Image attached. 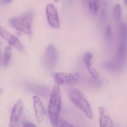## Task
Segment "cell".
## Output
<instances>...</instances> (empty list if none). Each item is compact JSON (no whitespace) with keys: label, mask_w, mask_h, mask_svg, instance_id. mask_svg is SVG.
Masks as SVG:
<instances>
[{"label":"cell","mask_w":127,"mask_h":127,"mask_svg":"<svg viewBox=\"0 0 127 127\" xmlns=\"http://www.w3.org/2000/svg\"><path fill=\"white\" fill-rule=\"evenodd\" d=\"M61 104L62 98L60 86L56 84L53 89L48 108L50 119L53 127H58Z\"/></svg>","instance_id":"cell-1"},{"label":"cell","mask_w":127,"mask_h":127,"mask_svg":"<svg viewBox=\"0 0 127 127\" xmlns=\"http://www.w3.org/2000/svg\"><path fill=\"white\" fill-rule=\"evenodd\" d=\"M34 12L30 10L21 16L11 18L9 20V25L15 29L27 34H32V24Z\"/></svg>","instance_id":"cell-2"},{"label":"cell","mask_w":127,"mask_h":127,"mask_svg":"<svg viewBox=\"0 0 127 127\" xmlns=\"http://www.w3.org/2000/svg\"><path fill=\"white\" fill-rule=\"evenodd\" d=\"M69 98L72 103L82 111L90 119L93 118V114L90 105L82 93L74 88H69L68 91Z\"/></svg>","instance_id":"cell-3"},{"label":"cell","mask_w":127,"mask_h":127,"mask_svg":"<svg viewBox=\"0 0 127 127\" xmlns=\"http://www.w3.org/2000/svg\"><path fill=\"white\" fill-rule=\"evenodd\" d=\"M51 75L56 84L59 85H73L77 83L80 78L79 74L76 73L53 72Z\"/></svg>","instance_id":"cell-4"},{"label":"cell","mask_w":127,"mask_h":127,"mask_svg":"<svg viewBox=\"0 0 127 127\" xmlns=\"http://www.w3.org/2000/svg\"><path fill=\"white\" fill-rule=\"evenodd\" d=\"M57 55L55 47L53 44L47 46L44 56V64L48 69L53 68L57 61Z\"/></svg>","instance_id":"cell-5"},{"label":"cell","mask_w":127,"mask_h":127,"mask_svg":"<svg viewBox=\"0 0 127 127\" xmlns=\"http://www.w3.org/2000/svg\"><path fill=\"white\" fill-rule=\"evenodd\" d=\"M46 14L50 26L54 29H58L59 27V20L58 11L55 6L52 4L47 5L46 7Z\"/></svg>","instance_id":"cell-6"},{"label":"cell","mask_w":127,"mask_h":127,"mask_svg":"<svg viewBox=\"0 0 127 127\" xmlns=\"http://www.w3.org/2000/svg\"><path fill=\"white\" fill-rule=\"evenodd\" d=\"M0 35L8 41L10 45L14 47L18 50L20 51L24 50V46L19 39L1 27L0 28Z\"/></svg>","instance_id":"cell-7"},{"label":"cell","mask_w":127,"mask_h":127,"mask_svg":"<svg viewBox=\"0 0 127 127\" xmlns=\"http://www.w3.org/2000/svg\"><path fill=\"white\" fill-rule=\"evenodd\" d=\"M33 101L37 121L38 123H41L44 120L46 115L44 106L40 99L36 96H33Z\"/></svg>","instance_id":"cell-8"},{"label":"cell","mask_w":127,"mask_h":127,"mask_svg":"<svg viewBox=\"0 0 127 127\" xmlns=\"http://www.w3.org/2000/svg\"><path fill=\"white\" fill-rule=\"evenodd\" d=\"M24 105L21 99H18L15 104L10 119L19 120L23 109Z\"/></svg>","instance_id":"cell-9"},{"label":"cell","mask_w":127,"mask_h":127,"mask_svg":"<svg viewBox=\"0 0 127 127\" xmlns=\"http://www.w3.org/2000/svg\"><path fill=\"white\" fill-rule=\"evenodd\" d=\"M99 121L100 127H114L113 121L107 114H100Z\"/></svg>","instance_id":"cell-10"},{"label":"cell","mask_w":127,"mask_h":127,"mask_svg":"<svg viewBox=\"0 0 127 127\" xmlns=\"http://www.w3.org/2000/svg\"><path fill=\"white\" fill-rule=\"evenodd\" d=\"M100 6L99 1L98 0H90L88 2V7L91 12L94 14H96Z\"/></svg>","instance_id":"cell-11"},{"label":"cell","mask_w":127,"mask_h":127,"mask_svg":"<svg viewBox=\"0 0 127 127\" xmlns=\"http://www.w3.org/2000/svg\"><path fill=\"white\" fill-rule=\"evenodd\" d=\"M11 49L10 47H7L5 48L4 55V65L5 66L8 65L11 58Z\"/></svg>","instance_id":"cell-12"},{"label":"cell","mask_w":127,"mask_h":127,"mask_svg":"<svg viewBox=\"0 0 127 127\" xmlns=\"http://www.w3.org/2000/svg\"><path fill=\"white\" fill-rule=\"evenodd\" d=\"M113 15L114 18L116 21L120 20L122 15V7L120 4H117L114 8Z\"/></svg>","instance_id":"cell-13"},{"label":"cell","mask_w":127,"mask_h":127,"mask_svg":"<svg viewBox=\"0 0 127 127\" xmlns=\"http://www.w3.org/2000/svg\"><path fill=\"white\" fill-rule=\"evenodd\" d=\"M87 69L88 70L91 76L95 79H97L99 76V74L96 69L92 66V64L86 65Z\"/></svg>","instance_id":"cell-14"},{"label":"cell","mask_w":127,"mask_h":127,"mask_svg":"<svg viewBox=\"0 0 127 127\" xmlns=\"http://www.w3.org/2000/svg\"><path fill=\"white\" fill-rule=\"evenodd\" d=\"M120 34L123 42L126 41L127 38V28L126 24L123 23L120 27Z\"/></svg>","instance_id":"cell-15"},{"label":"cell","mask_w":127,"mask_h":127,"mask_svg":"<svg viewBox=\"0 0 127 127\" xmlns=\"http://www.w3.org/2000/svg\"><path fill=\"white\" fill-rule=\"evenodd\" d=\"M126 47L125 42H122L120 44L119 47V54L120 56L124 58L126 55Z\"/></svg>","instance_id":"cell-16"},{"label":"cell","mask_w":127,"mask_h":127,"mask_svg":"<svg viewBox=\"0 0 127 127\" xmlns=\"http://www.w3.org/2000/svg\"><path fill=\"white\" fill-rule=\"evenodd\" d=\"M93 55L91 53L89 52L86 53L84 55L83 57V61L85 65H87L91 64V61L93 59Z\"/></svg>","instance_id":"cell-17"},{"label":"cell","mask_w":127,"mask_h":127,"mask_svg":"<svg viewBox=\"0 0 127 127\" xmlns=\"http://www.w3.org/2000/svg\"><path fill=\"white\" fill-rule=\"evenodd\" d=\"M112 34V29L111 25L110 24H108L106 27L105 30V36L107 40L110 39Z\"/></svg>","instance_id":"cell-18"},{"label":"cell","mask_w":127,"mask_h":127,"mask_svg":"<svg viewBox=\"0 0 127 127\" xmlns=\"http://www.w3.org/2000/svg\"><path fill=\"white\" fill-rule=\"evenodd\" d=\"M57 127H75L70 123L63 120L59 121Z\"/></svg>","instance_id":"cell-19"},{"label":"cell","mask_w":127,"mask_h":127,"mask_svg":"<svg viewBox=\"0 0 127 127\" xmlns=\"http://www.w3.org/2000/svg\"><path fill=\"white\" fill-rule=\"evenodd\" d=\"M18 122V120L10 119V127H20Z\"/></svg>","instance_id":"cell-20"},{"label":"cell","mask_w":127,"mask_h":127,"mask_svg":"<svg viewBox=\"0 0 127 127\" xmlns=\"http://www.w3.org/2000/svg\"><path fill=\"white\" fill-rule=\"evenodd\" d=\"M22 125L23 127H37L33 123L29 122H24Z\"/></svg>","instance_id":"cell-21"},{"label":"cell","mask_w":127,"mask_h":127,"mask_svg":"<svg viewBox=\"0 0 127 127\" xmlns=\"http://www.w3.org/2000/svg\"><path fill=\"white\" fill-rule=\"evenodd\" d=\"M105 109L103 106H101L98 108V112L99 115L105 113Z\"/></svg>","instance_id":"cell-22"},{"label":"cell","mask_w":127,"mask_h":127,"mask_svg":"<svg viewBox=\"0 0 127 127\" xmlns=\"http://www.w3.org/2000/svg\"><path fill=\"white\" fill-rule=\"evenodd\" d=\"M124 2L125 4V5H126L127 6V0H124Z\"/></svg>","instance_id":"cell-23"}]
</instances>
